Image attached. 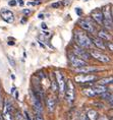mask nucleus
I'll return each mask as SVG.
<instances>
[{
  "label": "nucleus",
  "mask_w": 113,
  "mask_h": 120,
  "mask_svg": "<svg viewBox=\"0 0 113 120\" xmlns=\"http://www.w3.org/2000/svg\"><path fill=\"white\" fill-rule=\"evenodd\" d=\"M44 17H45V16H44V14H43V13H40V14H39V19H44Z\"/></svg>",
  "instance_id": "c9c22d12"
},
{
  "label": "nucleus",
  "mask_w": 113,
  "mask_h": 120,
  "mask_svg": "<svg viewBox=\"0 0 113 120\" xmlns=\"http://www.w3.org/2000/svg\"><path fill=\"white\" fill-rule=\"evenodd\" d=\"M8 45H14V42H8Z\"/></svg>",
  "instance_id": "58836bf2"
},
{
  "label": "nucleus",
  "mask_w": 113,
  "mask_h": 120,
  "mask_svg": "<svg viewBox=\"0 0 113 120\" xmlns=\"http://www.w3.org/2000/svg\"><path fill=\"white\" fill-rule=\"evenodd\" d=\"M51 90L53 92H57L58 91V86H57V82H56L54 73H51Z\"/></svg>",
  "instance_id": "b1692460"
},
{
  "label": "nucleus",
  "mask_w": 113,
  "mask_h": 120,
  "mask_svg": "<svg viewBox=\"0 0 113 120\" xmlns=\"http://www.w3.org/2000/svg\"><path fill=\"white\" fill-rule=\"evenodd\" d=\"M89 52H90V55L92 58H94L95 60H97V61H99L101 62V63H110L111 62V58L108 56V55H106V54H104L102 53L101 51H97V50H89Z\"/></svg>",
  "instance_id": "423d86ee"
},
{
  "label": "nucleus",
  "mask_w": 113,
  "mask_h": 120,
  "mask_svg": "<svg viewBox=\"0 0 113 120\" xmlns=\"http://www.w3.org/2000/svg\"><path fill=\"white\" fill-rule=\"evenodd\" d=\"M15 90H16V89H15V86H13V88L10 90V93H11V94H13V93L15 92Z\"/></svg>",
  "instance_id": "f704fd0d"
},
{
  "label": "nucleus",
  "mask_w": 113,
  "mask_h": 120,
  "mask_svg": "<svg viewBox=\"0 0 113 120\" xmlns=\"http://www.w3.org/2000/svg\"><path fill=\"white\" fill-rule=\"evenodd\" d=\"M8 61H9V63L11 64V66H12V67H15V62H14V60L11 58L10 56H8Z\"/></svg>",
  "instance_id": "c85d7f7f"
},
{
  "label": "nucleus",
  "mask_w": 113,
  "mask_h": 120,
  "mask_svg": "<svg viewBox=\"0 0 113 120\" xmlns=\"http://www.w3.org/2000/svg\"><path fill=\"white\" fill-rule=\"evenodd\" d=\"M91 41H92V44L95 47H97L98 49L106 50V42L103 41L102 39H100L98 37H91Z\"/></svg>",
  "instance_id": "2eb2a0df"
},
{
  "label": "nucleus",
  "mask_w": 113,
  "mask_h": 120,
  "mask_svg": "<svg viewBox=\"0 0 113 120\" xmlns=\"http://www.w3.org/2000/svg\"><path fill=\"white\" fill-rule=\"evenodd\" d=\"M46 106H47V109H48L49 113L54 112L55 107H56V101L53 96H48V97L46 98Z\"/></svg>",
  "instance_id": "dca6fc26"
},
{
  "label": "nucleus",
  "mask_w": 113,
  "mask_h": 120,
  "mask_svg": "<svg viewBox=\"0 0 113 120\" xmlns=\"http://www.w3.org/2000/svg\"><path fill=\"white\" fill-rule=\"evenodd\" d=\"M98 79L97 75L92 73H87V74H78L74 77V80H75L78 83H81V85H85V83H93L94 82H96Z\"/></svg>",
  "instance_id": "39448f33"
},
{
  "label": "nucleus",
  "mask_w": 113,
  "mask_h": 120,
  "mask_svg": "<svg viewBox=\"0 0 113 120\" xmlns=\"http://www.w3.org/2000/svg\"><path fill=\"white\" fill-rule=\"evenodd\" d=\"M0 120H1V119H0Z\"/></svg>",
  "instance_id": "a19ab883"
},
{
  "label": "nucleus",
  "mask_w": 113,
  "mask_h": 120,
  "mask_svg": "<svg viewBox=\"0 0 113 120\" xmlns=\"http://www.w3.org/2000/svg\"><path fill=\"white\" fill-rule=\"evenodd\" d=\"M91 86H87V88H85L84 90H83V94H84L85 96H87L88 98H95L97 95H96V93L94 92V90L92 89Z\"/></svg>",
  "instance_id": "6ab92c4d"
},
{
  "label": "nucleus",
  "mask_w": 113,
  "mask_h": 120,
  "mask_svg": "<svg viewBox=\"0 0 113 120\" xmlns=\"http://www.w3.org/2000/svg\"><path fill=\"white\" fill-rule=\"evenodd\" d=\"M73 38H74V42H75V44L78 46L87 50L93 49V44H92V41H91V37L88 35V33L82 31V30L74 31Z\"/></svg>",
  "instance_id": "f257e3e1"
},
{
  "label": "nucleus",
  "mask_w": 113,
  "mask_h": 120,
  "mask_svg": "<svg viewBox=\"0 0 113 120\" xmlns=\"http://www.w3.org/2000/svg\"><path fill=\"white\" fill-rule=\"evenodd\" d=\"M41 28H42L43 30H47V26H46V23H42V25H41Z\"/></svg>",
  "instance_id": "72a5a7b5"
},
{
  "label": "nucleus",
  "mask_w": 113,
  "mask_h": 120,
  "mask_svg": "<svg viewBox=\"0 0 113 120\" xmlns=\"http://www.w3.org/2000/svg\"><path fill=\"white\" fill-rule=\"evenodd\" d=\"M31 98L33 102V107H34L35 113H42L43 112V104L42 100L40 99V97L38 96L36 93L31 90Z\"/></svg>",
  "instance_id": "1a4fd4ad"
},
{
  "label": "nucleus",
  "mask_w": 113,
  "mask_h": 120,
  "mask_svg": "<svg viewBox=\"0 0 113 120\" xmlns=\"http://www.w3.org/2000/svg\"><path fill=\"white\" fill-rule=\"evenodd\" d=\"M0 16L2 17V19L4 22H6L8 23H12L14 22V14L12 11L8 9H2L0 11Z\"/></svg>",
  "instance_id": "ddd939ff"
},
{
  "label": "nucleus",
  "mask_w": 113,
  "mask_h": 120,
  "mask_svg": "<svg viewBox=\"0 0 113 120\" xmlns=\"http://www.w3.org/2000/svg\"><path fill=\"white\" fill-rule=\"evenodd\" d=\"M112 25H113L112 19H103V22H102L103 29H105L109 32H112V28H113Z\"/></svg>",
  "instance_id": "aec40b11"
},
{
  "label": "nucleus",
  "mask_w": 113,
  "mask_h": 120,
  "mask_svg": "<svg viewBox=\"0 0 113 120\" xmlns=\"http://www.w3.org/2000/svg\"><path fill=\"white\" fill-rule=\"evenodd\" d=\"M87 116L89 120H98V118H99V114L96 110H90L87 113Z\"/></svg>",
  "instance_id": "4be33fe9"
},
{
  "label": "nucleus",
  "mask_w": 113,
  "mask_h": 120,
  "mask_svg": "<svg viewBox=\"0 0 113 120\" xmlns=\"http://www.w3.org/2000/svg\"><path fill=\"white\" fill-rule=\"evenodd\" d=\"M25 116H26V120H32V119H31V117H30V115H29V113H28V112H25Z\"/></svg>",
  "instance_id": "2f4dec72"
},
{
  "label": "nucleus",
  "mask_w": 113,
  "mask_h": 120,
  "mask_svg": "<svg viewBox=\"0 0 113 120\" xmlns=\"http://www.w3.org/2000/svg\"><path fill=\"white\" fill-rule=\"evenodd\" d=\"M92 89L94 90V92L96 93L97 96H99L101 94H103V93H105L108 91V88L105 86H101V85H98V83H92Z\"/></svg>",
  "instance_id": "f3484780"
},
{
  "label": "nucleus",
  "mask_w": 113,
  "mask_h": 120,
  "mask_svg": "<svg viewBox=\"0 0 113 120\" xmlns=\"http://www.w3.org/2000/svg\"><path fill=\"white\" fill-rule=\"evenodd\" d=\"M85 1H89V0H85Z\"/></svg>",
  "instance_id": "ea45409f"
},
{
  "label": "nucleus",
  "mask_w": 113,
  "mask_h": 120,
  "mask_svg": "<svg viewBox=\"0 0 113 120\" xmlns=\"http://www.w3.org/2000/svg\"><path fill=\"white\" fill-rule=\"evenodd\" d=\"M23 12H25L26 14H29L30 12H31V10H30V9H26V10H23Z\"/></svg>",
  "instance_id": "e433bc0d"
},
{
  "label": "nucleus",
  "mask_w": 113,
  "mask_h": 120,
  "mask_svg": "<svg viewBox=\"0 0 113 120\" xmlns=\"http://www.w3.org/2000/svg\"><path fill=\"white\" fill-rule=\"evenodd\" d=\"M102 13L104 19H112V8L111 5H106L102 8Z\"/></svg>",
  "instance_id": "a211bd4d"
},
{
  "label": "nucleus",
  "mask_w": 113,
  "mask_h": 120,
  "mask_svg": "<svg viewBox=\"0 0 113 120\" xmlns=\"http://www.w3.org/2000/svg\"><path fill=\"white\" fill-rule=\"evenodd\" d=\"M100 96V99H102V100H107V101H110V103L112 104V94L111 93H109L108 91L103 93V94L99 95Z\"/></svg>",
  "instance_id": "5701e85b"
},
{
  "label": "nucleus",
  "mask_w": 113,
  "mask_h": 120,
  "mask_svg": "<svg viewBox=\"0 0 113 120\" xmlns=\"http://www.w3.org/2000/svg\"><path fill=\"white\" fill-rule=\"evenodd\" d=\"M13 113L14 112L12 104L8 100H5L3 104V110H2V118H3V120H14Z\"/></svg>",
  "instance_id": "0eeeda50"
},
{
  "label": "nucleus",
  "mask_w": 113,
  "mask_h": 120,
  "mask_svg": "<svg viewBox=\"0 0 113 120\" xmlns=\"http://www.w3.org/2000/svg\"><path fill=\"white\" fill-rule=\"evenodd\" d=\"M16 4H19V5H20V6H23V0H16Z\"/></svg>",
  "instance_id": "7c9ffc66"
},
{
  "label": "nucleus",
  "mask_w": 113,
  "mask_h": 120,
  "mask_svg": "<svg viewBox=\"0 0 113 120\" xmlns=\"http://www.w3.org/2000/svg\"><path fill=\"white\" fill-rule=\"evenodd\" d=\"M97 80H98V82H97L98 85L107 86V85H111V83H112V76L104 77V79H97Z\"/></svg>",
  "instance_id": "412c9836"
},
{
  "label": "nucleus",
  "mask_w": 113,
  "mask_h": 120,
  "mask_svg": "<svg viewBox=\"0 0 113 120\" xmlns=\"http://www.w3.org/2000/svg\"><path fill=\"white\" fill-rule=\"evenodd\" d=\"M64 97L66 99L68 104H72L75 100V89L71 79L65 80V90H64Z\"/></svg>",
  "instance_id": "7ed1b4c3"
},
{
  "label": "nucleus",
  "mask_w": 113,
  "mask_h": 120,
  "mask_svg": "<svg viewBox=\"0 0 113 120\" xmlns=\"http://www.w3.org/2000/svg\"><path fill=\"white\" fill-rule=\"evenodd\" d=\"M2 102H3V99H2V93H1V90H0V107L2 105Z\"/></svg>",
  "instance_id": "473e14b6"
},
{
  "label": "nucleus",
  "mask_w": 113,
  "mask_h": 120,
  "mask_svg": "<svg viewBox=\"0 0 113 120\" xmlns=\"http://www.w3.org/2000/svg\"><path fill=\"white\" fill-rule=\"evenodd\" d=\"M101 68L92 66V65H86L83 67H79V68H74V72L79 73V74H87V73H93V72H98L100 71Z\"/></svg>",
  "instance_id": "9b49d317"
},
{
  "label": "nucleus",
  "mask_w": 113,
  "mask_h": 120,
  "mask_svg": "<svg viewBox=\"0 0 113 120\" xmlns=\"http://www.w3.org/2000/svg\"><path fill=\"white\" fill-rule=\"evenodd\" d=\"M8 4H9L10 6H15L16 5V0H9V1H8Z\"/></svg>",
  "instance_id": "c756f323"
},
{
  "label": "nucleus",
  "mask_w": 113,
  "mask_h": 120,
  "mask_svg": "<svg viewBox=\"0 0 113 120\" xmlns=\"http://www.w3.org/2000/svg\"><path fill=\"white\" fill-rule=\"evenodd\" d=\"M91 19L94 20L96 23L98 25L102 26V22H103V13H102V9L101 8H96V9H94L93 11L91 12Z\"/></svg>",
  "instance_id": "f8f14e48"
},
{
  "label": "nucleus",
  "mask_w": 113,
  "mask_h": 120,
  "mask_svg": "<svg viewBox=\"0 0 113 120\" xmlns=\"http://www.w3.org/2000/svg\"><path fill=\"white\" fill-rule=\"evenodd\" d=\"M97 37L102 39L103 41L105 42H108V41H112V34L111 32L107 31L105 29H101L97 32Z\"/></svg>",
  "instance_id": "4468645a"
},
{
  "label": "nucleus",
  "mask_w": 113,
  "mask_h": 120,
  "mask_svg": "<svg viewBox=\"0 0 113 120\" xmlns=\"http://www.w3.org/2000/svg\"><path fill=\"white\" fill-rule=\"evenodd\" d=\"M78 25H79V29H81L82 31L86 32V33L94 34V33L97 32L95 22L91 19V17H86V19H79Z\"/></svg>",
  "instance_id": "f03ea898"
},
{
  "label": "nucleus",
  "mask_w": 113,
  "mask_h": 120,
  "mask_svg": "<svg viewBox=\"0 0 113 120\" xmlns=\"http://www.w3.org/2000/svg\"><path fill=\"white\" fill-rule=\"evenodd\" d=\"M61 6V3L60 2H55V3H52L51 4V7L52 8H59Z\"/></svg>",
  "instance_id": "bb28decb"
},
{
  "label": "nucleus",
  "mask_w": 113,
  "mask_h": 120,
  "mask_svg": "<svg viewBox=\"0 0 113 120\" xmlns=\"http://www.w3.org/2000/svg\"><path fill=\"white\" fill-rule=\"evenodd\" d=\"M54 75H55L56 82H57L59 96H63L64 95V90H65V79H64L63 74L61 73V71L57 70V71L54 72Z\"/></svg>",
  "instance_id": "9d476101"
},
{
  "label": "nucleus",
  "mask_w": 113,
  "mask_h": 120,
  "mask_svg": "<svg viewBox=\"0 0 113 120\" xmlns=\"http://www.w3.org/2000/svg\"><path fill=\"white\" fill-rule=\"evenodd\" d=\"M71 52H72L75 56H78L79 58H81L85 61H89L92 57L90 55V52L87 49H84V48L78 46V45H73L72 49H71Z\"/></svg>",
  "instance_id": "20e7f679"
},
{
  "label": "nucleus",
  "mask_w": 113,
  "mask_h": 120,
  "mask_svg": "<svg viewBox=\"0 0 113 120\" xmlns=\"http://www.w3.org/2000/svg\"><path fill=\"white\" fill-rule=\"evenodd\" d=\"M14 95H15V99H19V91H16L15 90V94Z\"/></svg>",
  "instance_id": "4c0bfd02"
},
{
  "label": "nucleus",
  "mask_w": 113,
  "mask_h": 120,
  "mask_svg": "<svg viewBox=\"0 0 113 120\" xmlns=\"http://www.w3.org/2000/svg\"><path fill=\"white\" fill-rule=\"evenodd\" d=\"M79 120H89L88 116H87V113H82L81 116H79Z\"/></svg>",
  "instance_id": "a878e982"
},
{
  "label": "nucleus",
  "mask_w": 113,
  "mask_h": 120,
  "mask_svg": "<svg viewBox=\"0 0 113 120\" xmlns=\"http://www.w3.org/2000/svg\"><path fill=\"white\" fill-rule=\"evenodd\" d=\"M68 61H69V64L74 68H79V67H83V66H86V65H89L88 61H85V60L79 58V57L74 55L72 52L68 53Z\"/></svg>",
  "instance_id": "6e6552de"
},
{
  "label": "nucleus",
  "mask_w": 113,
  "mask_h": 120,
  "mask_svg": "<svg viewBox=\"0 0 113 120\" xmlns=\"http://www.w3.org/2000/svg\"><path fill=\"white\" fill-rule=\"evenodd\" d=\"M33 120H44L42 113H35V116H34V119Z\"/></svg>",
  "instance_id": "393cba45"
},
{
  "label": "nucleus",
  "mask_w": 113,
  "mask_h": 120,
  "mask_svg": "<svg viewBox=\"0 0 113 120\" xmlns=\"http://www.w3.org/2000/svg\"><path fill=\"white\" fill-rule=\"evenodd\" d=\"M75 13L78 14L79 16H82V15H83V10H82L79 7H76V8H75Z\"/></svg>",
  "instance_id": "cd10ccee"
}]
</instances>
